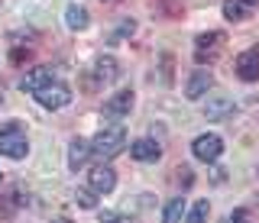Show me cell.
Here are the masks:
<instances>
[{"instance_id": "1", "label": "cell", "mask_w": 259, "mask_h": 223, "mask_svg": "<svg viewBox=\"0 0 259 223\" xmlns=\"http://www.w3.org/2000/svg\"><path fill=\"white\" fill-rule=\"evenodd\" d=\"M29 152V139H26V130H23L20 120H10L0 126V155L7 158H26Z\"/></svg>"}, {"instance_id": "2", "label": "cell", "mask_w": 259, "mask_h": 223, "mask_svg": "<svg viewBox=\"0 0 259 223\" xmlns=\"http://www.w3.org/2000/svg\"><path fill=\"white\" fill-rule=\"evenodd\" d=\"M123 146H126V133L120 130V126H110V130H101L91 139V155H97V158H113V155L123 152Z\"/></svg>"}, {"instance_id": "3", "label": "cell", "mask_w": 259, "mask_h": 223, "mask_svg": "<svg viewBox=\"0 0 259 223\" xmlns=\"http://www.w3.org/2000/svg\"><path fill=\"white\" fill-rule=\"evenodd\" d=\"M32 97L42 103L46 110H62V107H68V103H71V87L62 84V81H49V84L39 87Z\"/></svg>"}, {"instance_id": "4", "label": "cell", "mask_w": 259, "mask_h": 223, "mask_svg": "<svg viewBox=\"0 0 259 223\" xmlns=\"http://www.w3.org/2000/svg\"><path fill=\"white\" fill-rule=\"evenodd\" d=\"M191 152H194V158H201V162H217L221 152H224V139L217 136V133H201V136L191 142Z\"/></svg>"}, {"instance_id": "5", "label": "cell", "mask_w": 259, "mask_h": 223, "mask_svg": "<svg viewBox=\"0 0 259 223\" xmlns=\"http://www.w3.org/2000/svg\"><path fill=\"white\" fill-rule=\"evenodd\" d=\"M88 188H91L94 194H110V191L117 188V172H113L110 165H94V169L88 172Z\"/></svg>"}, {"instance_id": "6", "label": "cell", "mask_w": 259, "mask_h": 223, "mask_svg": "<svg viewBox=\"0 0 259 223\" xmlns=\"http://www.w3.org/2000/svg\"><path fill=\"white\" fill-rule=\"evenodd\" d=\"M237 75L243 81H259V45H249L237 55Z\"/></svg>"}, {"instance_id": "7", "label": "cell", "mask_w": 259, "mask_h": 223, "mask_svg": "<svg viewBox=\"0 0 259 223\" xmlns=\"http://www.w3.org/2000/svg\"><path fill=\"white\" fill-rule=\"evenodd\" d=\"M210 87H214V75H210L207 68H198L191 75V81L185 84V97H188V100H201Z\"/></svg>"}, {"instance_id": "8", "label": "cell", "mask_w": 259, "mask_h": 223, "mask_svg": "<svg viewBox=\"0 0 259 223\" xmlns=\"http://www.w3.org/2000/svg\"><path fill=\"white\" fill-rule=\"evenodd\" d=\"M221 42H224V33H207L198 39V49H194V59H198V65H204V62H214L217 52H221Z\"/></svg>"}, {"instance_id": "9", "label": "cell", "mask_w": 259, "mask_h": 223, "mask_svg": "<svg viewBox=\"0 0 259 223\" xmlns=\"http://www.w3.org/2000/svg\"><path fill=\"white\" fill-rule=\"evenodd\" d=\"M133 110V91H117L104 100V114L107 117H126Z\"/></svg>"}, {"instance_id": "10", "label": "cell", "mask_w": 259, "mask_h": 223, "mask_svg": "<svg viewBox=\"0 0 259 223\" xmlns=\"http://www.w3.org/2000/svg\"><path fill=\"white\" fill-rule=\"evenodd\" d=\"M49 81H55V71L49 68V65H42V68L26 71V75H23V81H20V87H23V91H29V94H36L39 87L49 84Z\"/></svg>"}, {"instance_id": "11", "label": "cell", "mask_w": 259, "mask_h": 223, "mask_svg": "<svg viewBox=\"0 0 259 223\" xmlns=\"http://www.w3.org/2000/svg\"><path fill=\"white\" fill-rule=\"evenodd\" d=\"M88 158H91V142H88V139H71V146H68V169L71 172H78L81 169V165H84L88 162Z\"/></svg>"}, {"instance_id": "12", "label": "cell", "mask_w": 259, "mask_h": 223, "mask_svg": "<svg viewBox=\"0 0 259 223\" xmlns=\"http://www.w3.org/2000/svg\"><path fill=\"white\" fill-rule=\"evenodd\" d=\"M130 155H133L136 162H156L162 155V149H159V142H152V139H136L133 146H130Z\"/></svg>"}, {"instance_id": "13", "label": "cell", "mask_w": 259, "mask_h": 223, "mask_svg": "<svg viewBox=\"0 0 259 223\" xmlns=\"http://www.w3.org/2000/svg\"><path fill=\"white\" fill-rule=\"evenodd\" d=\"M207 117L210 120H224V117H230L233 110H237V103H233L230 97H221V94H214V97H207Z\"/></svg>"}, {"instance_id": "14", "label": "cell", "mask_w": 259, "mask_h": 223, "mask_svg": "<svg viewBox=\"0 0 259 223\" xmlns=\"http://www.w3.org/2000/svg\"><path fill=\"white\" fill-rule=\"evenodd\" d=\"M88 23L91 20H88V10L81 4H71L68 10H65V26L68 29H88Z\"/></svg>"}, {"instance_id": "15", "label": "cell", "mask_w": 259, "mask_h": 223, "mask_svg": "<svg viewBox=\"0 0 259 223\" xmlns=\"http://www.w3.org/2000/svg\"><path fill=\"white\" fill-rule=\"evenodd\" d=\"M94 75H97V81H101V84H110L113 78L120 75V68H117V62H113V59H97V71H94Z\"/></svg>"}, {"instance_id": "16", "label": "cell", "mask_w": 259, "mask_h": 223, "mask_svg": "<svg viewBox=\"0 0 259 223\" xmlns=\"http://www.w3.org/2000/svg\"><path fill=\"white\" fill-rule=\"evenodd\" d=\"M185 217V197H172L165 204V213H162V223H182Z\"/></svg>"}, {"instance_id": "17", "label": "cell", "mask_w": 259, "mask_h": 223, "mask_svg": "<svg viewBox=\"0 0 259 223\" xmlns=\"http://www.w3.org/2000/svg\"><path fill=\"white\" fill-rule=\"evenodd\" d=\"M246 13H249V10L240 4V0H224V17H227V20H243Z\"/></svg>"}, {"instance_id": "18", "label": "cell", "mask_w": 259, "mask_h": 223, "mask_svg": "<svg viewBox=\"0 0 259 223\" xmlns=\"http://www.w3.org/2000/svg\"><path fill=\"white\" fill-rule=\"evenodd\" d=\"M207 213H210V204L207 201H198V204L191 207V213H188V220H185V223H204Z\"/></svg>"}, {"instance_id": "19", "label": "cell", "mask_w": 259, "mask_h": 223, "mask_svg": "<svg viewBox=\"0 0 259 223\" xmlns=\"http://www.w3.org/2000/svg\"><path fill=\"white\" fill-rule=\"evenodd\" d=\"M75 201H78L81 207H94V191H91V188H81L78 194H75Z\"/></svg>"}, {"instance_id": "20", "label": "cell", "mask_w": 259, "mask_h": 223, "mask_svg": "<svg viewBox=\"0 0 259 223\" xmlns=\"http://www.w3.org/2000/svg\"><path fill=\"white\" fill-rule=\"evenodd\" d=\"M101 223H133V220H130V217H123V213L104 210V213H101Z\"/></svg>"}, {"instance_id": "21", "label": "cell", "mask_w": 259, "mask_h": 223, "mask_svg": "<svg viewBox=\"0 0 259 223\" xmlns=\"http://www.w3.org/2000/svg\"><path fill=\"white\" fill-rule=\"evenodd\" d=\"M240 4L246 7V10H256V7H259V0H240Z\"/></svg>"}, {"instance_id": "22", "label": "cell", "mask_w": 259, "mask_h": 223, "mask_svg": "<svg viewBox=\"0 0 259 223\" xmlns=\"http://www.w3.org/2000/svg\"><path fill=\"white\" fill-rule=\"evenodd\" d=\"M0 103H4V94H0Z\"/></svg>"}]
</instances>
